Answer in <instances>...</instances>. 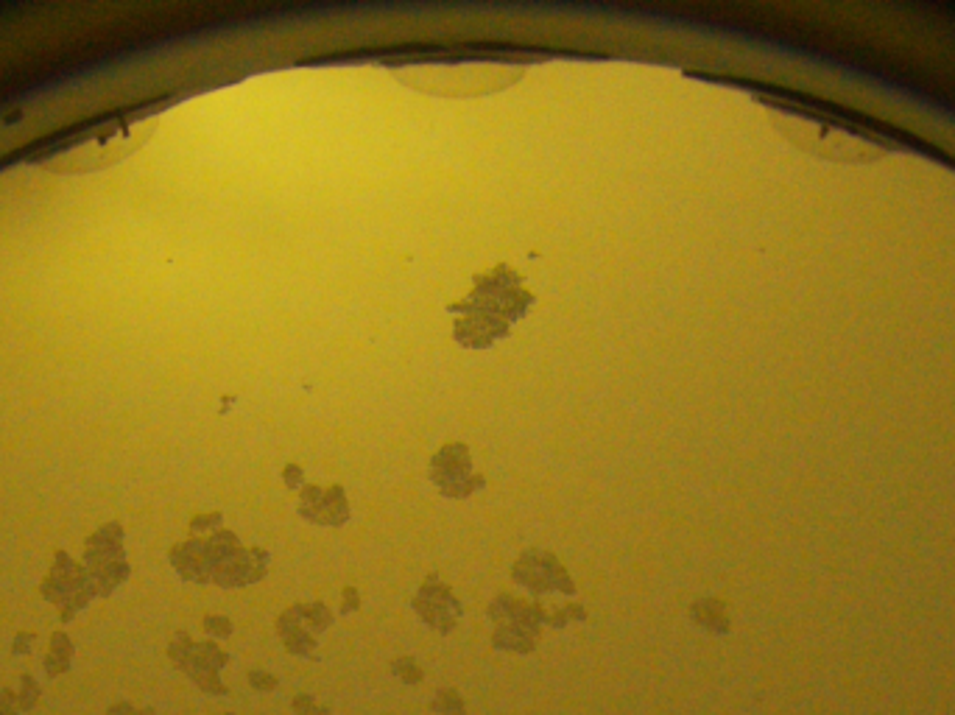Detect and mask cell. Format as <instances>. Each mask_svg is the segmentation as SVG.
Returning a JSON list of instances; mask_svg holds the SVG:
<instances>
[{"instance_id": "1", "label": "cell", "mask_w": 955, "mask_h": 715, "mask_svg": "<svg viewBox=\"0 0 955 715\" xmlns=\"http://www.w3.org/2000/svg\"><path fill=\"white\" fill-rule=\"evenodd\" d=\"M500 604V601H498ZM498 618V646L509 651H531L539 640V612L520 607L517 601H503L495 607Z\"/></svg>"}, {"instance_id": "6", "label": "cell", "mask_w": 955, "mask_h": 715, "mask_svg": "<svg viewBox=\"0 0 955 715\" xmlns=\"http://www.w3.org/2000/svg\"><path fill=\"white\" fill-rule=\"evenodd\" d=\"M391 668H394V674L400 676L403 682H408V685H417V682H422V668H419V662H414L411 657H400V660H394Z\"/></svg>"}, {"instance_id": "8", "label": "cell", "mask_w": 955, "mask_h": 715, "mask_svg": "<svg viewBox=\"0 0 955 715\" xmlns=\"http://www.w3.org/2000/svg\"><path fill=\"white\" fill-rule=\"evenodd\" d=\"M249 679H252V685H255V688H260V690L277 688V679H274V676H266L263 671H252V676H249Z\"/></svg>"}, {"instance_id": "7", "label": "cell", "mask_w": 955, "mask_h": 715, "mask_svg": "<svg viewBox=\"0 0 955 715\" xmlns=\"http://www.w3.org/2000/svg\"><path fill=\"white\" fill-rule=\"evenodd\" d=\"M294 713L296 715H330V710L319 704L310 693H299L294 699Z\"/></svg>"}, {"instance_id": "2", "label": "cell", "mask_w": 955, "mask_h": 715, "mask_svg": "<svg viewBox=\"0 0 955 715\" xmlns=\"http://www.w3.org/2000/svg\"><path fill=\"white\" fill-rule=\"evenodd\" d=\"M299 612H302V618H305V621L299 623V618H296L294 612H288V615L283 618V623H280V632H283L285 646H288L291 654L310 657V654H313V646H316V640H313V635H310L308 629H313V632H322L324 626L330 623V615H327V609H319V607H305V609H299Z\"/></svg>"}, {"instance_id": "5", "label": "cell", "mask_w": 955, "mask_h": 715, "mask_svg": "<svg viewBox=\"0 0 955 715\" xmlns=\"http://www.w3.org/2000/svg\"><path fill=\"white\" fill-rule=\"evenodd\" d=\"M433 710L439 715H464L467 713V704L458 696L456 690H442L436 699H433Z\"/></svg>"}, {"instance_id": "3", "label": "cell", "mask_w": 955, "mask_h": 715, "mask_svg": "<svg viewBox=\"0 0 955 715\" xmlns=\"http://www.w3.org/2000/svg\"><path fill=\"white\" fill-rule=\"evenodd\" d=\"M419 612L433 623V626H439L442 632H447L453 621L458 618V607L456 601L447 595V590H428V593L419 598Z\"/></svg>"}, {"instance_id": "4", "label": "cell", "mask_w": 955, "mask_h": 715, "mask_svg": "<svg viewBox=\"0 0 955 715\" xmlns=\"http://www.w3.org/2000/svg\"><path fill=\"white\" fill-rule=\"evenodd\" d=\"M517 576H523L531 587H559V590H570V584L562 576V570L553 565V562H542V559H525V565L517 567Z\"/></svg>"}]
</instances>
